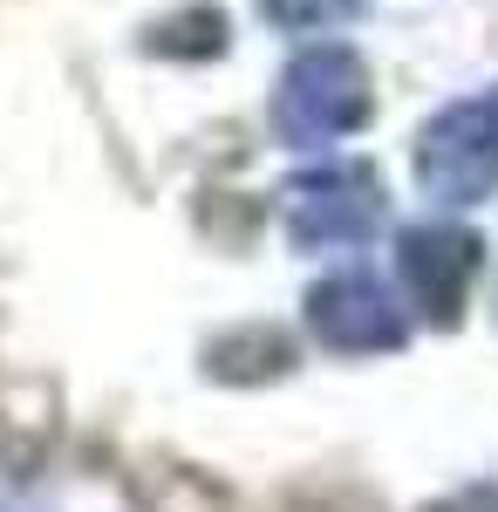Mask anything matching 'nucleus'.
I'll return each mask as SVG.
<instances>
[{
	"instance_id": "1",
	"label": "nucleus",
	"mask_w": 498,
	"mask_h": 512,
	"mask_svg": "<svg viewBox=\"0 0 498 512\" xmlns=\"http://www.w3.org/2000/svg\"><path fill=\"white\" fill-rule=\"evenodd\" d=\"M417 178L444 205H478L498 192V89L451 103L444 117L423 123L417 137Z\"/></svg>"
},
{
	"instance_id": "2",
	"label": "nucleus",
	"mask_w": 498,
	"mask_h": 512,
	"mask_svg": "<svg viewBox=\"0 0 498 512\" xmlns=\"http://www.w3.org/2000/svg\"><path fill=\"white\" fill-rule=\"evenodd\" d=\"M273 117L287 130V144H335L369 117V69L348 48H307L280 82Z\"/></svg>"
},
{
	"instance_id": "3",
	"label": "nucleus",
	"mask_w": 498,
	"mask_h": 512,
	"mask_svg": "<svg viewBox=\"0 0 498 512\" xmlns=\"http://www.w3.org/2000/svg\"><path fill=\"white\" fill-rule=\"evenodd\" d=\"M383 226V185L369 164H321L287 185L294 246H355Z\"/></svg>"
},
{
	"instance_id": "4",
	"label": "nucleus",
	"mask_w": 498,
	"mask_h": 512,
	"mask_svg": "<svg viewBox=\"0 0 498 512\" xmlns=\"http://www.w3.org/2000/svg\"><path fill=\"white\" fill-rule=\"evenodd\" d=\"M307 328L335 355H389L410 342V321L376 274H328L307 287Z\"/></svg>"
},
{
	"instance_id": "5",
	"label": "nucleus",
	"mask_w": 498,
	"mask_h": 512,
	"mask_svg": "<svg viewBox=\"0 0 498 512\" xmlns=\"http://www.w3.org/2000/svg\"><path fill=\"white\" fill-rule=\"evenodd\" d=\"M478 233L464 226H410L403 246H396V267H403V287L417 294V308L437 328H458L464 294H471V274H478Z\"/></svg>"
},
{
	"instance_id": "6",
	"label": "nucleus",
	"mask_w": 498,
	"mask_h": 512,
	"mask_svg": "<svg viewBox=\"0 0 498 512\" xmlns=\"http://www.w3.org/2000/svg\"><path fill=\"white\" fill-rule=\"evenodd\" d=\"M348 0H267V14L280 28H321V21H335Z\"/></svg>"
},
{
	"instance_id": "7",
	"label": "nucleus",
	"mask_w": 498,
	"mask_h": 512,
	"mask_svg": "<svg viewBox=\"0 0 498 512\" xmlns=\"http://www.w3.org/2000/svg\"><path fill=\"white\" fill-rule=\"evenodd\" d=\"M430 512H498V492L492 485H471V492H451L444 506H430Z\"/></svg>"
}]
</instances>
